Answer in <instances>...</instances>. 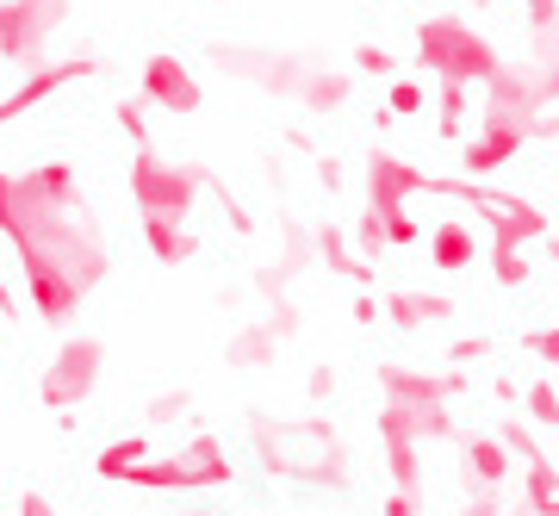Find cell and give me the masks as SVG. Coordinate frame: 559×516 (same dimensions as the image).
<instances>
[{
  "instance_id": "1",
  "label": "cell",
  "mask_w": 559,
  "mask_h": 516,
  "mask_svg": "<svg viewBox=\"0 0 559 516\" xmlns=\"http://www.w3.org/2000/svg\"><path fill=\"white\" fill-rule=\"evenodd\" d=\"M75 168L44 162L25 175H0V231L13 237L32 280V305L44 324H69L75 305L106 280V237L100 224L75 206Z\"/></svg>"
},
{
  "instance_id": "2",
  "label": "cell",
  "mask_w": 559,
  "mask_h": 516,
  "mask_svg": "<svg viewBox=\"0 0 559 516\" xmlns=\"http://www.w3.org/2000/svg\"><path fill=\"white\" fill-rule=\"evenodd\" d=\"M212 62H218L224 75L255 81L261 94L293 99V106H305V113H336L342 99H348V87H355L348 75L323 69L311 50H249V44H212Z\"/></svg>"
},
{
  "instance_id": "3",
  "label": "cell",
  "mask_w": 559,
  "mask_h": 516,
  "mask_svg": "<svg viewBox=\"0 0 559 516\" xmlns=\"http://www.w3.org/2000/svg\"><path fill=\"white\" fill-rule=\"evenodd\" d=\"M423 194H448V199H466L491 219V274L503 286L528 280V261H522V243L547 237V212L528 206L516 194H498V187H473V180H441V175H423Z\"/></svg>"
},
{
  "instance_id": "4",
  "label": "cell",
  "mask_w": 559,
  "mask_h": 516,
  "mask_svg": "<svg viewBox=\"0 0 559 516\" xmlns=\"http://www.w3.org/2000/svg\"><path fill=\"white\" fill-rule=\"evenodd\" d=\"M417 62L429 69L436 81H491L503 69V57H498V44L485 38L479 25H466V20H454V13H441V20H423L417 25Z\"/></svg>"
},
{
  "instance_id": "5",
  "label": "cell",
  "mask_w": 559,
  "mask_h": 516,
  "mask_svg": "<svg viewBox=\"0 0 559 516\" xmlns=\"http://www.w3.org/2000/svg\"><path fill=\"white\" fill-rule=\"evenodd\" d=\"M205 187V168L193 162H168L156 143H143L138 162H131V199H138L143 219H187L193 199Z\"/></svg>"
},
{
  "instance_id": "6",
  "label": "cell",
  "mask_w": 559,
  "mask_h": 516,
  "mask_svg": "<svg viewBox=\"0 0 559 516\" xmlns=\"http://www.w3.org/2000/svg\"><path fill=\"white\" fill-rule=\"evenodd\" d=\"M75 0H0V62L38 69Z\"/></svg>"
},
{
  "instance_id": "7",
  "label": "cell",
  "mask_w": 559,
  "mask_h": 516,
  "mask_svg": "<svg viewBox=\"0 0 559 516\" xmlns=\"http://www.w3.org/2000/svg\"><path fill=\"white\" fill-rule=\"evenodd\" d=\"M100 361H106V342H100V337H69V342L57 349V361L44 367L38 398L50 404V411H69V404H81V398L94 392V379H100Z\"/></svg>"
},
{
  "instance_id": "8",
  "label": "cell",
  "mask_w": 559,
  "mask_h": 516,
  "mask_svg": "<svg viewBox=\"0 0 559 516\" xmlns=\"http://www.w3.org/2000/svg\"><path fill=\"white\" fill-rule=\"evenodd\" d=\"M131 485H218V479H230V460H224L218 436H193V448L175 460H138L131 467Z\"/></svg>"
},
{
  "instance_id": "9",
  "label": "cell",
  "mask_w": 559,
  "mask_h": 516,
  "mask_svg": "<svg viewBox=\"0 0 559 516\" xmlns=\"http://www.w3.org/2000/svg\"><path fill=\"white\" fill-rule=\"evenodd\" d=\"M143 106H162V113H200L205 106V81L193 75V62L175 57V50H156V57L143 62Z\"/></svg>"
},
{
  "instance_id": "10",
  "label": "cell",
  "mask_w": 559,
  "mask_h": 516,
  "mask_svg": "<svg viewBox=\"0 0 559 516\" xmlns=\"http://www.w3.org/2000/svg\"><path fill=\"white\" fill-rule=\"evenodd\" d=\"M385 398L392 404H404L411 418L423 423V436H448L454 423H448V392H460V379H423L411 374V367H385Z\"/></svg>"
},
{
  "instance_id": "11",
  "label": "cell",
  "mask_w": 559,
  "mask_h": 516,
  "mask_svg": "<svg viewBox=\"0 0 559 516\" xmlns=\"http://www.w3.org/2000/svg\"><path fill=\"white\" fill-rule=\"evenodd\" d=\"M100 69V57H57V62H38V69H25V81L13 87V94H0V125H13L20 113H32V106H44L50 94H62L69 81H81V75H94Z\"/></svg>"
},
{
  "instance_id": "12",
  "label": "cell",
  "mask_w": 559,
  "mask_h": 516,
  "mask_svg": "<svg viewBox=\"0 0 559 516\" xmlns=\"http://www.w3.org/2000/svg\"><path fill=\"white\" fill-rule=\"evenodd\" d=\"M417 436H423V423L411 418L404 404H385V411H380V442H385L392 485H399V492H411V497L423 492V479H417Z\"/></svg>"
},
{
  "instance_id": "13",
  "label": "cell",
  "mask_w": 559,
  "mask_h": 516,
  "mask_svg": "<svg viewBox=\"0 0 559 516\" xmlns=\"http://www.w3.org/2000/svg\"><path fill=\"white\" fill-rule=\"evenodd\" d=\"M187 219H143V249L162 261V268H180V261L200 256V237L193 231H180Z\"/></svg>"
},
{
  "instance_id": "14",
  "label": "cell",
  "mask_w": 559,
  "mask_h": 516,
  "mask_svg": "<svg viewBox=\"0 0 559 516\" xmlns=\"http://www.w3.org/2000/svg\"><path fill=\"white\" fill-rule=\"evenodd\" d=\"M429 261H436L441 274H454L466 261H479V237H473L466 224H436V231H429Z\"/></svg>"
},
{
  "instance_id": "15",
  "label": "cell",
  "mask_w": 559,
  "mask_h": 516,
  "mask_svg": "<svg viewBox=\"0 0 559 516\" xmlns=\"http://www.w3.org/2000/svg\"><path fill=\"white\" fill-rule=\"evenodd\" d=\"M448 318H454V298H448V293H399V298H392V324H399V330L448 324Z\"/></svg>"
},
{
  "instance_id": "16",
  "label": "cell",
  "mask_w": 559,
  "mask_h": 516,
  "mask_svg": "<svg viewBox=\"0 0 559 516\" xmlns=\"http://www.w3.org/2000/svg\"><path fill=\"white\" fill-rule=\"evenodd\" d=\"M466 99H473L466 81H436V131L441 138H460L466 131Z\"/></svg>"
},
{
  "instance_id": "17",
  "label": "cell",
  "mask_w": 559,
  "mask_h": 516,
  "mask_svg": "<svg viewBox=\"0 0 559 516\" xmlns=\"http://www.w3.org/2000/svg\"><path fill=\"white\" fill-rule=\"evenodd\" d=\"M466 460H473V473H479V485H503V473H510V448H503L498 436L466 442Z\"/></svg>"
},
{
  "instance_id": "18",
  "label": "cell",
  "mask_w": 559,
  "mask_h": 516,
  "mask_svg": "<svg viewBox=\"0 0 559 516\" xmlns=\"http://www.w3.org/2000/svg\"><path fill=\"white\" fill-rule=\"evenodd\" d=\"M318 256L330 261V268H336L342 280H367V261H360L355 249L342 243V231H323V237H318Z\"/></svg>"
},
{
  "instance_id": "19",
  "label": "cell",
  "mask_w": 559,
  "mask_h": 516,
  "mask_svg": "<svg viewBox=\"0 0 559 516\" xmlns=\"http://www.w3.org/2000/svg\"><path fill=\"white\" fill-rule=\"evenodd\" d=\"M385 106H392V119H417L423 106H429V87H423V81L392 75V87H385Z\"/></svg>"
},
{
  "instance_id": "20",
  "label": "cell",
  "mask_w": 559,
  "mask_h": 516,
  "mask_svg": "<svg viewBox=\"0 0 559 516\" xmlns=\"http://www.w3.org/2000/svg\"><path fill=\"white\" fill-rule=\"evenodd\" d=\"M143 455H150V442H143V436H124V442H112V448L100 455V479H124V473H131V467H138Z\"/></svg>"
},
{
  "instance_id": "21",
  "label": "cell",
  "mask_w": 559,
  "mask_h": 516,
  "mask_svg": "<svg viewBox=\"0 0 559 516\" xmlns=\"http://www.w3.org/2000/svg\"><path fill=\"white\" fill-rule=\"evenodd\" d=\"M274 349H280V330L274 324H261V330H249L242 342H230V361H237V367H255V361H267Z\"/></svg>"
},
{
  "instance_id": "22",
  "label": "cell",
  "mask_w": 559,
  "mask_h": 516,
  "mask_svg": "<svg viewBox=\"0 0 559 516\" xmlns=\"http://www.w3.org/2000/svg\"><path fill=\"white\" fill-rule=\"evenodd\" d=\"M355 69H360V75H380V81H392V75H399V57H392L385 44H355Z\"/></svg>"
},
{
  "instance_id": "23",
  "label": "cell",
  "mask_w": 559,
  "mask_h": 516,
  "mask_svg": "<svg viewBox=\"0 0 559 516\" xmlns=\"http://www.w3.org/2000/svg\"><path fill=\"white\" fill-rule=\"evenodd\" d=\"M119 125H124V138L138 143V150L156 138V131H150V119H143V94L138 99H119Z\"/></svg>"
},
{
  "instance_id": "24",
  "label": "cell",
  "mask_w": 559,
  "mask_h": 516,
  "mask_svg": "<svg viewBox=\"0 0 559 516\" xmlns=\"http://www.w3.org/2000/svg\"><path fill=\"white\" fill-rule=\"evenodd\" d=\"M528 411H535V423H559V398H554V386H547V379H535V386H528Z\"/></svg>"
},
{
  "instance_id": "25",
  "label": "cell",
  "mask_w": 559,
  "mask_h": 516,
  "mask_svg": "<svg viewBox=\"0 0 559 516\" xmlns=\"http://www.w3.org/2000/svg\"><path fill=\"white\" fill-rule=\"evenodd\" d=\"M503 448H510V455H528V460H535L540 455V448H535V436H528V423H503Z\"/></svg>"
},
{
  "instance_id": "26",
  "label": "cell",
  "mask_w": 559,
  "mask_h": 516,
  "mask_svg": "<svg viewBox=\"0 0 559 516\" xmlns=\"http://www.w3.org/2000/svg\"><path fill=\"white\" fill-rule=\"evenodd\" d=\"M522 13H528V25H559V0H516Z\"/></svg>"
},
{
  "instance_id": "27",
  "label": "cell",
  "mask_w": 559,
  "mask_h": 516,
  "mask_svg": "<svg viewBox=\"0 0 559 516\" xmlns=\"http://www.w3.org/2000/svg\"><path fill=\"white\" fill-rule=\"evenodd\" d=\"M528 349H535L547 367H559V330H535V337H528Z\"/></svg>"
},
{
  "instance_id": "28",
  "label": "cell",
  "mask_w": 559,
  "mask_h": 516,
  "mask_svg": "<svg viewBox=\"0 0 559 516\" xmlns=\"http://www.w3.org/2000/svg\"><path fill=\"white\" fill-rule=\"evenodd\" d=\"M20 516H57V511H50L38 492H25V497H20Z\"/></svg>"
},
{
  "instance_id": "29",
  "label": "cell",
  "mask_w": 559,
  "mask_h": 516,
  "mask_svg": "<svg viewBox=\"0 0 559 516\" xmlns=\"http://www.w3.org/2000/svg\"><path fill=\"white\" fill-rule=\"evenodd\" d=\"M13 312H20V305H13V286L0 280V318H13Z\"/></svg>"
},
{
  "instance_id": "30",
  "label": "cell",
  "mask_w": 559,
  "mask_h": 516,
  "mask_svg": "<svg viewBox=\"0 0 559 516\" xmlns=\"http://www.w3.org/2000/svg\"><path fill=\"white\" fill-rule=\"evenodd\" d=\"M175 516H180V511H175ZM193 516H205V511H193Z\"/></svg>"
},
{
  "instance_id": "31",
  "label": "cell",
  "mask_w": 559,
  "mask_h": 516,
  "mask_svg": "<svg viewBox=\"0 0 559 516\" xmlns=\"http://www.w3.org/2000/svg\"><path fill=\"white\" fill-rule=\"evenodd\" d=\"M429 7H441V0H429Z\"/></svg>"
}]
</instances>
